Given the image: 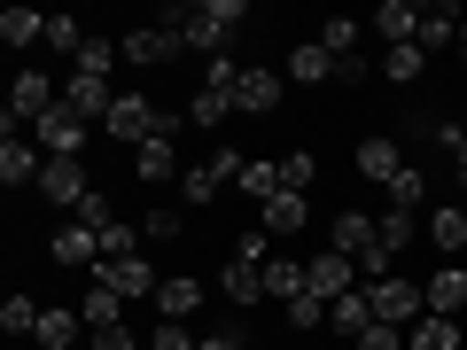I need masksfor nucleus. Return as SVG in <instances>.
<instances>
[{
	"label": "nucleus",
	"mask_w": 467,
	"mask_h": 350,
	"mask_svg": "<svg viewBox=\"0 0 467 350\" xmlns=\"http://www.w3.org/2000/svg\"><path fill=\"white\" fill-rule=\"evenodd\" d=\"M117 47H125V63H133V70H149V63H171V55H180V32H164V24H140V32H125Z\"/></svg>",
	"instance_id": "obj_17"
},
{
	"label": "nucleus",
	"mask_w": 467,
	"mask_h": 350,
	"mask_svg": "<svg viewBox=\"0 0 467 350\" xmlns=\"http://www.w3.org/2000/svg\"><path fill=\"white\" fill-rule=\"evenodd\" d=\"M444 149H451V171H460V187H467V125H444Z\"/></svg>",
	"instance_id": "obj_49"
},
{
	"label": "nucleus",
	"mask_w": 467,
	"mask_h": 350,
	"mask_svg": "<svg viewBox=\"0 0 467 350\" xmlns=\"http://www.w3.org/2000/svg\"><path fill=\"white\" fill-rule=\"evenodd\" d=\"M460 273H467V257H460Z\"/></svg>",
	"instance_id": "obj_54"
},
{
	"label": "nucleus",
	"mask_w": 467,
	"mask_h": 350,
	"mask_svg": "<svg viewBox=\"0 0 467 350\" xmlns=\"http://www.w3.org/2000/svg\"><path fill=\"white\" fill-rule=\"evenodd\" d=\"M78 350H94V343H78Z\"/></svg>",
	"instance_id": "obj_53"
},
{
	"label": "nucleus",
	"mask_w": 467,
	"mask_h": 350,
	"mask_svg": "<svg viewBox=\"0 0 467 350\" xmlns=\"http://www.w3.org/2000/svg\"><path fill=\"white\" fill-rule=\"evenodd\" d=\"M86 343H94V350H140V335L133 327H109V335H86Z\"/></svg>",
	"instance_id": "obj_50"
},
{
	"label": "nucleus",
	"mask_w": 467,
	"mask_h": 350,
	"mask_svg": "<svg viewBox=\"0 0 467 350\" xmlns=\"http://www.w3.org/2000/svg\"><path fill=\"white\" fill-rule=\"evenodd\" d=\"M117 63H125V47H117V39H101V32H94V39H86V55H78V63H70V70H94V78H109Z\"/></svg>",
	"instance_id": "obj_38"
},
{
	"label": "nucleus",
	"mask_w": 467,
	"mask_h": 350,
	"mask_svg": "<svg viewBox=\"0 0 467 350\" xmlns=\"http://www.w3.org/2000/svg\"><path fill=\"white\" fill-rule=\"evenodd\" d=\"M281 312H288V327H296V335H312V327H327V304H319L312 288H304L296 304H281Z\"/></svg>",
	"instance_id": "obj_42"
},
{
	"label": "nucleus",
	"mask_w": 467,
	"mask_h": 350,
	"mask_svg": "<svg viewBox=\"0 0 467 350\" xmlns=\"http://www.w3.org/2000/svg\"><path fill=\"white\" fill-rule=\"evenodd\" d=\"M358 171H367V180H398V171H405V149H398V140H358Z\"/></svg>",
	"instance_id": "obj_30"
},
{
	"label": "nucleus",
	"mask_w": 467,
	"mask_h": 350,
	"mask_svg": "<svg viewBox=\"0 0 467 350\" xmlns=\"http://www.w3.org/2000/svg\"><path fill=\"white\" fill-rule=\"evenodd\" d=\"M94 281L109 288V296H125V304H133V296H156V288H164L149 265H140V250H133V257H101V265H94Z\"/></svg>",
	"instance_id": "obj_9"
},
{
	"label": "nucleus",
	"mask_w": 467,
	"mask_h": 350,
	"mask_svg": "<svg viewBox=\"0 0 467 350\" xmlns=\"http://www.w3.org/2000/svg\"><path fill=\"white\" fill-rule=\"evenodd\" d=\"M234 78H242L234 55H211V63H202V94H234Z\"/></svg>",
	"instance_id": "obj_44"
},
{
	"label": "nucleus",
	"mask_w": 467,
	"mask_h": 350,
	"mask_svg": "<svg viewBox=\"0 0 467 350\" xmlns=\"http://www.w3.org/2000/svg\"><path fill=\"white\" fill-rule=\"evenodd\" d=\"M39 195H47V202H63V211H78V202L94 195V180H86V164H78V156H47V171H39Z\"/></svg>",
	"instance_id": "obj_10"
},
{
	"label": "nucleus",
	"mask_w": 467,
	"mask_h": 350,
	"mask_svg": "<svg viewBox=\"0 0 467 350\" xmlns=\"http://www.w3.org/2000/svg\"><path fill=\"white\" fill-rule=\"evenodd\" d=\"M202 312V281L195 273H164V288H156V319H195Z\"/></svg>",
	"instance_id": "obj_20"
},
{
	"label": "nucleus",
	"mask_w": 467,
	"mask_h": 350,
	"mask_svg": "<svg viewBox=\"0 0 467 350\" xmlns=\"http://www.w3.org/2000/svg\"><path fill=\"white\" fill-rule=\"evenodd\" d=\"M78 319H86V335H109V327H125V296H109L101 281H86V296H78Z\"/></svg>",
	"instance_id": "obj_23"
},
{
	"label": "nucleus",
	"mask_w": 467,
	"mask_h": 350,
	"mask_svg": "<svg viewBox=\"0 0 467 350\" xmlns=\"http://www.w3.org/2000/svg\"><path fill=\"white\" fill-rule=\"evenodd\" d=\"M367 304H374V319H382V327H413V319L429 312V296H420V281H405V273H389V281H374V288H367Z\"/></svg>",
	"instance_id": "obj_4"
},
{
	"label": "nucleus",
	"mask_w": 467,
	"mask_h": 350,
	"mask_svg": "<svg viewBox=\"0 0 467 350\" xmlns=\"http://www.w3.org/2000/svg\"><path fill=\"white\" fill-rule=\"evenodd\" d=\"M281 70H265V63H242V78H234V117H265V109H281Z\"/></svg>",
	"instance_id": "obj_6"
},
{
	"label": "nucleus",
	"mask_w": 467,
	"mask_h": 350,
	"mask_svg": "<svg viewBox=\"0 0 467 350\" xmlns=\"http://www.w3.org/2000/svg\"><path fill=\"white\" fill-rule=\"evenodd\" d=\"M218 288H226L242 312H257V304H265V265H242V257H234V265L218 273Z\"/></svg>",
	"instance_id": "obj_25"
},
{
	"label": "nucleus",
	"mask_w": 467,
	"mask_h": 350,
	"mask_svg": "<svg viewBox=\"0 0 467 350\" xmlns=\"http://www.w3.org/2000/svg\"><path fill=\"white\" fill-rule=\"evenodd\" d=\"M171 133H180V117H164V133H156V140H140V149H133V171H140L149 187L180 171V149H171Z\"/></svg>",
	"instance_id": "obj_18"
},
{
	"label": "nucleus",
	"mask_w": 467,
	"mask_h": 350,
	"mask_svg": "<svg viewBox=\"0 0 467 350\" xmlns=\"http://www.w3.org/2000/svg\"><path fill=\"white\" fill-rule=\"evenodd\" d=\"M405 350H467V319H436V312H420L413 327H405Z\"/></svg>",
	"instance_id": "obj_19"
},
{
	"label": "nucleus",
	"mask_w": 467,
	"mask_h": 350,
	"mask_svg": "<svg viewBox=\"0 0 467 350\" xmlns=\"http://www.w3.org/2000/svg\"><path fill=\"white\" fill-rule=\"evenodd\" d=\"M420 226H429V242H436L444 257H467V211H460V202H444V211H429Z\"/></svg>",
	"instance_id": "obj_24"
},
{
	"label": "nucleus",
	"mask_w": 467,
	"mask_h": 350,
	"mask_svg": "<svg viewBox=\"0 0 467 350\" xmlns=\"http://www.w3.org/2000/svg\"><path fill=\"white\" fill-rule=\"evenodd\" d=\"M413 233H429L413 211H382V218H374V242H382L389 257H398V250H413Z\"/></svg>",
	"instance_id": "obj_33"
},
{
	"label": "nucleus",
	"mask_w": 467,
	"mask_h": 350,
	"mask_svg": "<svg viewBox=\"0 0 467 350\" xmlns=\"http://www.w3.org/2000/svg\"><path fill=\"white\" fill-rule=\"evenodd\" d=\"M39 312H47V304H32V296H8V304H0V327H8V335H39Z\"/></svg>",
	"instance_id": "obj_39"
},
{
	"label": "nucleus",
	"mask_w": 467,
	"mask_h": 350,
	"mask_svg": "<svg viewBox=\"0 0 467 350\" xmlns=\"http://www.w3.org/2000/svg\"><path fill=\"white\" fill-rule=\"evenodd\" d=\"M47 250H55V265H70V273H94V265H101V233L70 218V226H55V242H47Z\"/></svg>",
	"instance_id": "obj_12"
},
{
	"label": "nucleus",
	"mask_w": 467,
	"mask_h": 350,
	"mask_svg": "<svg viewBox=\"0 0 467 350\" xmlns=\"http://www.w3.org/2000/svg\"><path fill=\"white\" fill-rule=\"evenodd\" d=\"M202 350H242V335L234 327H202Z\"/></svg>",
	"instance_id": "obj_52"
},
{
	"label": "nucleus",
	"mask_w": 467,
	"mask_h": 350,
	"mask_svg": "<svg viewBox=\"0 0 467 350\" xmlns=\"http://www.w3.org/2000/svg\"><path fill=\"white\" fill-rule=\"evenodd\" d=\"M234 187H242V195H250V202H273V195H281V156H250V164H242V180H234Z\"/></svg>",
	"instance_id": "obj_29"
},
{
	"label": "nucleus",
	"mask_w": 467,
	"mask_h": 350,
	"mask_svg": "<svg viewBox=\"0 0 467 350\" xmlns=\"http://www.w3.org/2000/svg\"><path fill=\"white\" fill-rule=\"evenodd\" d=\"M358 350H405V327H382V319H374V327L358 335Z\"/></svg>",
	"instance_id": "obj_47"
},
{
	"label": "nucleus",
	"mask_w": 467,
	"mask_h": 350,
	"mask_svg": "<svg viewBox=\"0 0 467 350\" xmlns=\"http://www.w3.org/2000/svg\"><path fill=\"white\" fill-rule=\"evenodd\" d=\"M367 24L382 32V47H413V39H420V0H382Z\"/></svg>",
	"instance_id": "obj_16"
},
{
	"label": "nucleus",
	"mask_w": 467,
	"mask_h": 350,
	"mask_svg": "<svg viewBox=\"0 0 467 350\" xmlns=\"http://www.w3.org/2000/svg\"><path fill=\"white\" fill-rule=\"evenodd\" d=\"M350 288H358V257L319 250V257H312V296H319V304H335V296H350Z\"/></svg>",
	"instance_id": "obj_14"
},
{
	"label": "nucleus",
	"mask_w": 467,
	"mask_h": 350,
	"mask_svg": "<svg viewBox=\"0 0 467 350\" xmlns=\"http://www.w3.org/2000/svg\"><path fill=\"white\" fill-rule=\"evenodd\" d=\"M234 257H242V265H265V257H273V233H265V226H250L242 242H234Z\"/></svg>",
	"instance_id": "obj_45"
},
{
	"label": "nucleus",
	"mask_w": 467,
	"mask_h": 350,
	"mask_svg": "<svg viewBox=\"0 0 467 350\" xmlns=\"http://www.w3.org/2000/svg\"><path fill=\"white\" fill-rule=\"evenodd\" d=\"M327 327L358 343V335L374 327V304H367V288H350V296H335V304H327Z\"/></svg>",
	"instance_id": "obj_26"
},
{
	"label": "nucleus",
	"mask_w": 467,
	"mask_h": 350,
	"mask_svg": "<svg viewBox=\"0 0 467 350\" xmlns=\"http://www.w3.org/2000/svg\"><path fill=\"white\" fill-rule=\"evenodd\" d=\"M164 32H180V47H202V55H226V39L250 24V0H195V8H164Z\"/></svg>",
	"instance_id": "obj_1"
},
{
	"label": "nucleus",
	"mask_w": 467,
	"mask_h": 350,
	"mask_svg": "<svg viewBox=\"0 0 467 350\" xmlns=\"http://www.w3.org/2000/svg\"><path fill=\"white\" fill-rule=\"evenodd\" d=\"M101 257H133V226H125V218L101 226Z\"/></svg>",
	"instance_id": "obj_48"
},
{
	"label": "nucleus",
	"mask_w": 467,
	"mask_h": 350,
	"mask_svg": "<svg viewBox=\"0 0 467 350\" xmlns=\"http://www.w3.org/2000/svg\"><path fill=\"white\" fill-rule=\"evenodd\" d=\"M327 250L367 257V250H374V218H367V211H335V218H327Z\"/></svg>",
	"instance_id": "obj_22"
},
{
	"label": "nucleus",
	"mask_w": 467,
	"mask_h": 350,
	"mask_svg": "<svg viewBox=\"0 0 467 350\" xmlns=\"http://www.w3.org/2000/svg\"><path fill=\"white\" fill-rule=\"evenodd\" d=\"M86 39H94V32H86L78 16H47V47H55V55H70V63H78V55H86Z\"/></svg>",
	"instance_id": "obj_36"
},
{
	"label": "nucleus",
	"mask_w": 467,
	"mask_h": 350,
	"mask_svg": "<svg viewBox=\"0 0 467 350\" xmlns=\"http://www.w3.org/2000/svg\"><path fill=\"white\" fill-rule=\"evenodd\" d=\"M312 180H319V164H312L304 149H288V156H281V187H296V195H312Z\"/></svg>",
	"instance_id": "obj_43"
},
{
	"label": "nucleus",
	"mask_w": 467,
	"mask_h": 350,
	"mask_svg": "<svg viewBox=\"0 0 467 350\" xmlns=\"http://www.w3.org/2000/svg\"><path fill=\"white\" fill-rule=\"evenodd\" d=\"M460 32H467V16L451 8V0H436V8H420V39H413V47L420 55H444V47H460Z\"/></svg>",
	"instance_id": "obj_15"
},
{
	"label": "nucleus",
	"mask_w": 467,
	"mask_h": 350,
	"mask_svg": "<svg viewBox=\"0 0 467 350\" xmlns=\"http://www.w3.org/2000/svg\"><path fill=\"white\" fill-rule=\"evenodd\" d=\"M78 226H94V233H101V226H117V211H109V195H86V202H78Z\"/></svg>",
	"instance_id": "obj_46"
},
{
	"label": "nucleus",
	"mask_w": 467,
	"mask_h": 350,
	"mask_svg": "<svg viewBox=\"0 0 467 350\" xmlns=\"http://www.w3.org/2000/svg\"><path fill=\"white\" fill-rule=\"evenodd\" d=\"M420 70H429V55H420V47H382V78L389 86H413Z\"/></svg>",
	"instance_id": "obj_37"
},
{
	"label": "nucleus",
	"mask_w": 467,
	"mask_h": 350,
	"mask_svg": "<svg viewBox=\"0 0 467 350\" xmlns=\"http://www.w3.org/2000/svg\"><path fill=\"white\" fill-rule=\"evenodd\" d=\"M39 171H47V149H39L32 133H0V180L8 187H39Z\"/></svg>",
	"instance_id": "obj_8"
},
{
	"label": "nucleus",
	"mask_w": 467,
	"mask_h": 350,
	"mask_svg": "<svg viewBox=\"0 0 467 350\" xmlns=\"http://www.w3.org/2000/svg\"><path fill=\"white\" fill-rule=\"evenodd\" d=\"M0 39H8V47H47V16H39V8H8V16H0Z\"/></svg>",
	"instance_id": "obj_32"
},
{
	"label": "nucleus",
	"mask_w": 467,
	"mask_h": 350,
	"mask_svg": "<svg viewBox=\"0 0 467 350\" xmlns=\"http://www.w3.org/2000/svg\"><path fill=\"white\" fill-rule=\"evenodd\" d=\"M78 327H86L78 312H63V304H47V312H39V335H32V343H39V350H78Z\"/></svg>",
	"instance_id": "obj_27"
},
{
	"label": "nucleus",
	"mask_w": 467,
	"mask_h": 350,
	"mask_svg": "<svg viewBox=\"0 0 467 350\" xmlns=\"http://www.w3.org/2000/svg\"><path fill=\"white\" fill-rule=\"evenodd\" d=\"M149 233L156 242H180V211H149Z\"/></svg>",
	"instance_id": "obj_51"
},
{
	"label": "nucleus",
	"mask_w": 467,
	"mask_h": 350,
	"mask_svg": "<svg viewBox=\"0 0 467 350\" xmlns=\"http://www.w3.org/2000/svg\"><path fill=\"white\" fill-rule=\"evenodd\" d=\"M86 133H94V125H86V117L70 109V101H55V109L32 125V140H39L47 156H78V149H86Z\"/></svg>",
	"instance_id": "obj_7"
},
{
	"label": "nucleus",
	"mask_w": 467,
	"mask_h": 350,
	"mask_svg": "<svg viewBox=\"0 0 467 350\" xmlns=\"http://www.w3.org/2000/svg\"><path fill=\"white\" fill-rule=\"evenodd\" d=\"M149 350H202V335L187 327V319H156V335H149Z\"/></svg>",
	"instance_id": "obj_41"
},
{
	"label": "nucleus",
	"mask_w": 467,
	"mask_h": 350,
	"mask_svg": "<svg viewBox=\"0 0 467 350\" xmlns=\"http://www.w3.org/2000/svg\"><path fill=\"white\" fill-rule=\"evenodd\" d=\"M304 288H312V265H296V257L273 250V257H265V304H296Z\"/></svg>",
	"instance_id": "obj_21"
},
{
	"label": "nucleus",
	"mask_w": 467,
	"mask_h": 350,
	"mask_svg": "<svg viewBox=\"0 0 467 350\" xmlns=\"http://www.w3.org/2000/svg\"><path fill=\"white\" fill-rule=\"evenodd\" d=\"M420 296H429L436 319H467V273H460V257H444V273H429Z\"/></svg>",
	"instance_id": "obj_11"
},
{
	"label": "nucleus",
	"mask_w": 467,
	"mask_h": 350,
	"mask_svg": "<svg viewBox=\"0 0 467 350\" xmlns=\"http://www.w3.org/2000/svg\"><path fill=\"white\" fill-rule=\"evenodd\" d=\"M234 117V94H202L195 86V101H187V125H195V133H211V125H226Z\"/></svg>",
	"instance_id": "obj_35"
},
{
	"label": "nucleus",
	"mask_w": 467,
	"mask_h": 350,
	"mask_svg": "<svg viewBox=\"0 0 467 350\" xmlns=\"http://www.w3.org/2000/svg\"><path fill=\"white\" fill-rule=\"evenodd\" d=\"M288 78H296V86H327L335 78V55L319 47V39H304V47H288Z\"/></svg>",
	"instance_id": "obj_28"
},
{
	"label": "nucleus",
	"mask_w": 467,
	"mask_h": 350,
	"mask_svg": "<svg viewBox=\"0 0 467 350\" xmlns=\"http://www.w3.org/2000/svg\"><path fill=\"white\" fill-rule=\"evenodd\" d=\"M319 47L343 63V55H358V16H327V32H319Z\"/></svg>",
	"instance_id": "obj_40"
},
{
	"label": "nucleus",
	"mask_w": 467,
	"mask_h": 350,
	"mask_svg": "<svg viewBox=\"0 0 467 350\" xmlns=\"http://www.w3.org/2000/svg\"><path fill=\"white\" fill-rule=\"evenodd\" d=\"M101 133L109 140H125V149H140V140H156L164 133V109H156L140 86H117V101H109V117H101Z\"/></svg>",
	"instance_id": "obj_2"
},
{
	"label": "nucleus",
	"mask_w": 467,
	"mask_h": 350,
	"mask_svg": "<svg viewBox=\"0 0 467 350\" xmlns=\"http://www.w3.org/2000/svg\"><path fill=\"white\" fill-rule=\"evenodd\" d=\"M63 101L86 117V125H101V117H109V101H117V86L94 78V70H70V78H63Z\"/></svg>",
	"instance_id": "obj_13"
},
{
	"label": "nucleus",
	"mask_w": 467,
	"mask_h": 350,
	"mask_svg": "<svg viewBox=\"0 0 467 350\" xmlns=\"http://www.w3.org/2000/svg\"><path fill=\"white\" fill-rule=\"evenodd\" d=\"M242 164H250L242 149H211V164H187V171H180V195H187V202L202 211V202H211V195H218L226 180H242Z\"/></svg>",
	"instance_id": "obj_5"
},
{
	"label": "nucleus",
	"mask_w": 467,
	"mask_h": 350,
	"mask_svg": "<svg viewBox=\"0 0 467 350\" xmlns=\"http://www.w3.org/2000/svg\"><path fill=\"white\" fill-rule=\"evenodd\" d=\"M55 101H63V86H55L47 70H16V86H8V109H0V133H32Z\"/></svg>",
	"instance_id": "obj_3"
},
{
	"label": "nucleus",
	"mask_w": 467,
	"mask_h": 350,
	"mask_svg": "<svg viewBox=\"0 0 467 350\" xmlns=\"http://www.w3.org/2000/svg\"><path fill=\"white\" fill-rule=\"evenodd\" d=\"M304 218H312V195H296V187H281V195L265 202V233H296Z\"/></svg>",
	"instance_id": "obj_31"
},
{
	"label": "nucleus",
	"mask_w": 467,
	"mask_h": 350,
	"mask_svg": "<svg viewBox=\"0 0 467 350\" xmlns=\"http://www.w3.org/2000/svg\"><path fill=\"white\" fill-rule=\"evenodd\" d=\"M389 211H429V171L405 164L398 180H389Z\"/></svg>",
	"instance_id": "obj_34"
}]
</instances>
